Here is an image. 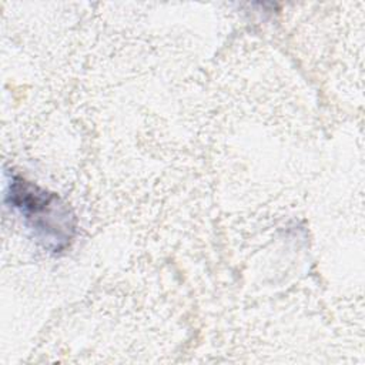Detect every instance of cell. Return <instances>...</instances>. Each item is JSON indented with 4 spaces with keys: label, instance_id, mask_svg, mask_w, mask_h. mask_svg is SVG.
<instances>
[{
    "label": "cell",
    "instance_id": "obj_1",
    "mask_svg": "<svg viewBox=\"0 0 365 365\" xmlns=\"http://www.w3.org/2000/svg\"><path fill=\"white\" fill-rule=\"evenodd\" d=\"M7 197L44 247L60 251L70 244L76 231L74 217L56 194L14 177Z\"/></svg>",
    "mask_w": 365,
    "mask_h": 365
}]
</instances>
